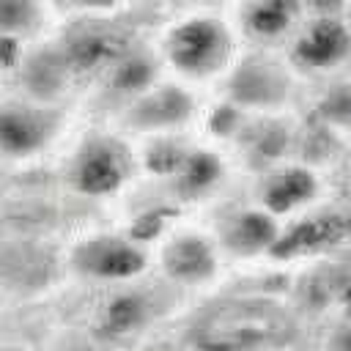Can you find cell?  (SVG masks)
Listing matches in <instances>:
<instances>
[{
	"mask_svg": "<svg viewBox=\"0 0 351 351\" xmlns=\"http://www.w3.org/2000/svg\"><path fill=\"white\" fill-rule=\"evenodd\" d=\"M167 55L178 71L206 77L225 66L230 55V38L217 19H189L170 33Z\"/></svg>",
	"mask_w": 351,
	"mask_h": 351,
	"instance_id": "1",
	"label": "cell"
},
{
	"mask_svg": "<svg viewBox=\"0 0 351 351\" xmlns=\"http://www.w3.org/2000/svg\"><path fill=\"white\" fill-rule=\"evenodd\" d=\"M129 176V156L115 140H90L77 154L71 184L77 192L99 197L115 192Z\"/></svg>",
	"mask_w": 351,
	"mask_h": 351,
	"instance_id": "2",
	"label": "cell"
},
{
	"mask_svg": "<svg viewBox=\"0 0 351 351\" xmlns=\"http://www.w3.org/2000/svg\"><path fill=\"white\" fill-rule=\"evenodd\" d=\"M351 52V30L337 16H318L302 27L293 41V60L313 71L340 66Z\"/></svg>",
	"mask_w": 351,
	"mask_h": 351,
	"instance_id": "3",
	"label": "cell"
},
{
	"mask_svg": "<svg viewBox=\"0 0 351 351\" xmlns=\"http://www.w3.org/2000/svg\"><path fill=\"white\" fill-rule=\"evenodd\" d=\"M74 266L96 280H126L145 269V255L126 239L99 236L77 247Z\"/></svg>",
	"mask_w": 351,
	"mask_h": 351,
	"instance_id": "4",
	"label": "cell"
},
{
	"mask_svg": "<svg viewBox=\"0 0 351 351\" xmlns=\"http://www.w3.org/2000/svg\"><path fill=\"white\" fill-rule=\"evenodd\" d=\"M55 129V118L33 107H3L0 110V151L11 156H27L44 148Z\"/></svg>",
	"mask_w": 351,
	"mask_h": 351,
	"instance_id": "5",
	"label": "cell"
},
{
	"mask_svg": "<svg viewBox=\"0 0 351 351\" xmlns=\"http://www.w3.org/2000/svg\"><path fill=\"white\" fill-rule=\"evenodd\" d=\"M165 271L178 280V282H206L214 277L217 271V255L211 250V244L200 236H178L165 247L162 255Z\"/></svg>",
	"mask_w": 351,
	"mask_h": 351,
	"instance_id": "6",
	"label": "cell"
},
{
	"mask_svg": "<svg viewBox=\"0 0 351 351\" xmlns=\"http://www.w3.org/2000/svg\"><path fill=\"white\" fill-rule=\"evenodd\" d=\"M280 228L269 211H241L225 228V244L236 255H258L277 247Z\"/></svg>",
	"mask_w": 351,
	"mask_h": 351,
	"instance_id": "7",
	"label": "cell"
},
{
	"mask_svg": "<svg viewBox=\"0 0 351 351\" xmlns=\"http://www.w3.org/2000/svg\"><path fill=\"white\" fill-rule=\"evenodd\" d=\"M315 189H318V184H315V176L310 170L285 167L263 184V206L271 217L274 214H288V211L310 203Z\"/></svg>",
	"mask_w": 351,
	"mask_h": 351,
	"instance_id": "8",
	"label": "cell"
},
{
	"mask_svg": "<svg viewBox=\"0 0 351 351\" xmlns=\"http://www.w3.org/2000/svg\"><path fill=\"white\" fill-rule=\"evenodd\" d=\"M299 11V0H255L247 8V27L261 38H277L296 25Z\"/></svg>",
	"mask_w": 351,
	"mask_h": 351,
	"instance_id": "9",
	"label": "cell"
},
{
	"mask_svg": "<svg viewBox=\"0 0 351 351\" xmlns=\"http://www.w3.org/2000/svg\"><path fill=\"white\" fill-rule=\"evenodd\" d=\"M148 315H151V304H148L145 296H140V293H121V296H115L104 307L101 329L107 335H115V337L132 335V332H137L140 326L148 324Z\"/></svg>",
	"mask_w": 351,
	"mask_h": 351,
	"instance_id": "10",
	"label": "cell"
},
{
	"mask_svg": "<svg viewBox=\"0 0 351 351\" xmlns=\"http://www.w3.org/2000/svg\"><path fill=\"white\" fill-rule=\"evenodd\" d=\"M189 112H192L189 96L176 88H165L143 99V104L137 107V121L143 126H170V123L184 121Z\"/></svg>",
	"mask_w": 351,
	"mask_h": 351,
	"instance_id": "11",
	"label": "cell"
},
{
	"mask_svg": "<svg viewBox=\"0 0 351 351\" xmlns=\"http://www.w3.org/2000/svg\"><path fill=\"white\" fill-rule=\"evenodd\" d=\"M236 93L247 101H258V104H271L280 101L285 93V82L277 71H271L269 66H250L236 77Z\"/></svg>",
	"mask_w": 351,
	"mask_h": 351,
	"instance_id": "12",
	"label": "cell"
},
{
	"mask_svg": "<svg viewBox=\"0 0 351 351\" xmlns=\"http://www.w3.org/2000/svg\"><path fill=\"white\" fill-rule=\"evenodd\" d=\"M121 52V38L110 33H88L74 41L71 47V60L80 69H96L107 60H112Z\"/></svg>",
	"mask_w": 351,
	"mask_h": 351,
	"instance_id": "13",
	"label": "cell"
},
{
	"mask_svg": "<svg viewBox=\"0 0 351 351\" xmlns=\"http://www.w3.org/2000/svg\"><path fill=\"white\" fill-rule=\"evenodd\" d=\"M219 173H222V167L211 154H206V151L186 154V159L178 167V184L184 192H192V195L206 192L219 178Z\"/></svg>",
	"mask_w": 351,
	"mask_h": 351,
	"instance_id": "14",
	"label": "cell"
},
{
	"mask_svg": "<svg viewBox=\"0 0 351 351\" xmlns=\"http://www.w3.org/2000/svg\"><path fill=\"white\" fill-rule=\"evenodd\" d=\"M38 5L33 0H0V33H16L33 27Z\"/></svg>",
	"mask_w": 351,
	"mask_h": 351,
	"instance_id": "15",
	"label": "cell"
},
{
	"mask_svg": "<svg viewBox=\"0 0 351 351\" xmlns=\"http://www.w3.org/2000/svg\"><path fill=\"white\" fill-rule=\"evenodd\" d=\"M151 74H154V69H151V63L145 58H129V60H123L118 66L115 85L121 90H140V88H145L151 82Z\"/></svg>",
	"mask_w": 351,
	"mask_h": 351,
	"instance_id": "16",
	"label": "cell"
},
{
	"mask_svg": "<svg viewBox=\"0 0 351 351\" xmlns=\"http://www.w3.org/2000/svg\"><path fill=\"white\" fill-rule=\"evenodd\" d=\"M326 115L335 123L351 126V88H340L326 99Z\"/></svg>",
	"mask_w": 351,
	"mask_h": 351,
	"instance_id": "17",
	"label": "cell"
},
{
	"mask_svg": "<svg viewBox=\"0 0 351 351\" xmlns=\"http://www.w3.org/2000/svg\"><path fill=\"white\" fill-rule=\"evenodd\" d=\"M332 351H351V324L335 332V337H332Z\"/></svg>",
	"mask_w": 351,
	"mask_h": 351,
	"instance_id": "18",
	"label": "cell"
},
{
	"mask_svg": "<svg viewBox=\"0 0 351 351\" xmlns=\"http://www.w3.org/2000/svg\"><path fill=\"white\" fill-rule=\"evenodd\" d=\"M80 5H88V8H107V5H115L118 0H77Z\"/></svg>",
	"mask_w": 351,
	"mask_h": 351,
	"instance_id": "19",
	"label": "cell"
}]
</instances>
